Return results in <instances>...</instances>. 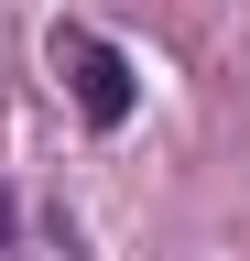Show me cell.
Masks as SVG:
<instances>
[{
	"instance_id": "obj_1",
	"label": "cell",
	"mask_w": 250,
	"mask_h": 261,
	"mask_svg": "<svg viewBox=\"0 0 250 261\" xmlns=\"http://www.w3.org/2000/svg\"><path fill=\"white\" fill-rule=\"evenodd\" d=\"M54 65L76 76V109L98 120V130L131 120V65H120V44H98V33H54Z\"/></svg>"
},
{
	"instance_id": "obj_2",
	"label": "cell",
	"mask_w": 250,
	"mask_h": 261,
	"mask_svg": "<svg viewBox=\"0 0 250 261\" xmlns=\"http://www.w3.org/2000/svg\"><path fill=\"white\" fill-rule=\"evenodd\" d=\"M0 240H11V196H0Z\"/></svg>"
}]
</instances>
